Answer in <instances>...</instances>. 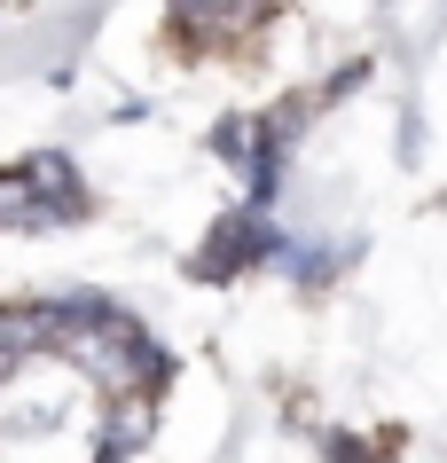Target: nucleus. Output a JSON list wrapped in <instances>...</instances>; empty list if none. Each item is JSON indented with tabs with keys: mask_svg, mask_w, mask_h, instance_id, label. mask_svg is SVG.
I'll list each match as a JSON object with an SVG mask.
<instances>
[{
	"mask_svg": "<svg viewBox=\"0 0 447 463\" xmlns=\"http://www.w3.org/2000/svg\"><path fill=\"white\" fill-rule=\"evenodd\" d=\"M275 0H173V40H197V48H220V40H244Z\"/></svg>",
	"mask_w": 447,
	"mask_h": 463,
	"instance_id": "2",
	"label": "nucleus"
},
{
	"mask_svg": "<svg viewBox=\"0 0 447 463\" xmlns=\"http://www.w3.org/2000/svg\"><path fill=\"white\" fill-rule=\"evenodd\" d=\"M24 181H32V196L48 204V228H63V220H87V181H79V165L63 157V149H40V157H24Z\"/></svg>",
	"mask_w": 447,
	"mask_h": 463,
	"instance_id": "4",
	"label": "nucleus"
},
{
	"mask_svg": "<svg viewBox=\"0 0 447 463\" xmlns=\"http://www.w3.org/2000/svg\"><path fill=\"white\" fill-rule=\"evenodd\" d=\"M283 251V236H275L259 213H236V220H220L212 228V244L197 251V275L204 283H220V275H236V268H259V260H275Z\"/></svg>",
	"mask_w": 447,
	"mask_h": 463,
	"instance_id": "1",
	"label": "nucleus"
},
{
	"mask_svg": "<svg viewBox=\"0 0 447 463\" xmlns=\"http://www.w3.org/2000/svg\"><path fill=\"white\" fill-rule=\"evenodd\" d=\"M157 392H126V401H110V416H102V432H95V463H118V456H134L149 439V424H157Z\"/></svg>",
	"mask_w": 447,
	"mask_h": 463,
	"instance_id": "5",
	"label": "nucleus"
},
{
	"mask_svg": "<svg viewBox=\"0 0 447 463\" xmlns=\"http://www.w3.org/2000/svg\"><path fill=\"white\" fill-rule=\"evenodd\" d=\"M48 354H55V345H48V315H40V298H32V307H8V298H0V392L16 385L32 362H48Z\"/></svg>",
	"mask_w": 447,
	"mask_h": 463,
	"instance_id": "3",
	"label": "nucleus"
},
{
	"mask_svg": "<svg viewBox=\"0 0 447 463\" xmlns=\"http://www.w3.org/2000/svg\"><path fill=\"white\" fill-rule=\"evenodd\" d=\"M40 228H48V204L32 196L24 165H8L0 173V236H40Z\"/></svg>",
	"mask_w": 447,
	"mask_h": 463,
	"instance_id": "6",
	"label": "nucleus"
}]
</instances>
